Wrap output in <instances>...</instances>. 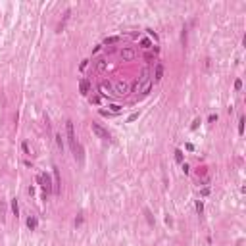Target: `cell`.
<instances>
[{"mask_svg":"<svg viewBox=\"0 0 246 246\" xmlns=\"http://www.w3.org/2000/svg\"><path fill=\"white\" fill-rule=\"evenodd\" d=\"M66 129H67V141H69V146H71L73 154L77 156V138H75V133H73V123H71V121L66 123Z\"/></svg>","mask_w":246,"mask_h":246,"instance_id":"cell-1","label":"cell"},{"mask_svg":"<svg viewBox=\"0 0 246 246\" xmlns=\"http://www.w3.org/2000/svg\"><path fill=\"white\" fill-rule=\"evenodd\" d=\"M112 90H114V94H117V96H125L127 92H129V87H127L125 83L117 81V83H114V85H112Z\"/></svg>","mask_w":246,"mask_h":246,"instance_id":"cell-2","label":"cell"},{"mask_svg":"<svg viewBox=\"0 0 246 246\" xmlns=\"http://www.w3.org/2000/svg\"><path fill=\"white\" fill-rule=\"evenodd\" d=\"M92 131H94L100 138H110V135H108V131H104L100 125H98V123H92Z\"/></svg>","mask_w":246,"mask_h":246,"instance_id":"cell-3","label":"cell"},{"mask_svg":"<svg viewBox=\"0 0 246 246\" xmlns=\"http://www.w3.org/2000/svg\"><path fill=\"white\" fill-rule=\"evenodd\" d=\"M100 90H102V94H106V96H112V94H114L112 85H106V83H102V85H100Z\"/></svg>","mask_w":246,"mask_h":246,"instance_id":"cell-4","label":"cell"},{"mask_svg":"<svg viewBox=\"0 0 246 246\" xmlns=\"http://www.w3.org/2000/svg\"><path fill=\"white\" fill-rule=\"evenodd\" d=\"M79 88H81V94H88V81L87 79H81V83H79Z\"/></svg>","mask_w":246,"mask_h":246,"instance_id":"cell-5","label":"cell"},{"mask_svg":"<svg viewBox=\"0 0 246 246\" xmlns=\"http://www.w3.org/2000/svg\"><path fill=\"white\" fill-rule=\"evenodd\" d=\"M121 56L125 58V60H133V58H135V52H133L131 48H125V50L121 52Z\"/></svg>","mask_w":246,"mask_h":246,"instance_id":"cell-6","label":"cell"},{"mask_svg":"<svg viewBox=\"0 0 246 246\" xmlns=\"http://www.w3.org/2000/svg\"><path fill=\"white\" fill-rule=\"evenodd\" d=\"M162 75H163V66H162V64H158V66H156V77H154V79L160 81V79H162Z\"/></svg>","mask_w":246,"mask_h":246,"instance_id":"cell-7","label":"cell"},{"mask_svg":"<svg viewBox=\"0 0 246 246\" xmlns=\"http://www.w3.org/2000/svg\"><path fill=\"white\" fill-rule=\"evenodd\" d=\"M106 67H108V64H106L104 60H98V62H96V71L102 73V71H106Z\"/></svg>","mask_w":246,"mask_h":246,"instance_id":"cell-8","label":"cell"},{"mask_svg":"<svg viewBox=\"0 0 246 246\" xmlns=\"http://www.w3.org/2000/svg\"><path fill=\"white\" fill-rule=\"evenodd\" d=\"M150 88H152V83H150V81H146V83L141 87V92H142V94H148V92H150Z\"/></svg>","mask_w":246,"mask_h":246,"instance_id":"cell-9","label":"cell"},{"mask_svg":"<svg viewBox=\"0 0 246 246\" xmlns=\"http://www.w3.org/2000/svg\"><path fill=\"white\" fill-rule=\"evenodd\" d=\"M12 211H13V215H15V217H18V215H19V208H18V200H12Z\"/></svg>","mask_w":246,"mask_h":246,"instance_id":"cell-10","label":"cell"},{"mask_svg":"<svg viewBox=\"0 0 246 246\" xmlns=\"http://www.w3.org/2000/svg\"><path fill=\"white\" fill-rule=\"evenodd\" d=\"M27 227H29V229H37V219H35V217H29V219H27Z\"/></svg>","mask_w":246,"mask_h":246,"instance_id":"cell-11","label":"cell"},{"mask_svg":"<svg viewBox=\"0 0 246 246\" xmlns=\"http://www.w3.org/2000/svg\"><path fill=\"white\" fill-rule=\"evenodd\" d=\"M196 211H198V213H202V211H204V204H202V200H196Z\"/></svg>","mask_w":246,"mask_h":246,"instance_id":"cell-12","label":"cell"},{"mask_svg":"<svg viewBox=\"0 0 246 246\" xmlns=\"http://www.w3.org/2000/svg\"><path fill=\"white\" fill-rule=\"evenodd\" d=\"M238 133L240 135L244 133V117H240V121H238Z\"/></svg>","mask_w":246,"mask_h":246,"instance_id":"cell-13","label":"cell"},{"mask_svg":"<svg viewBox=\"0 0 246 246\" xmlns=\"http://www.w3.org/2000/svg\"><path fill=\"white\" fill-rule=\"evenodd\" d=\"M175 160H177V162H183V152H181V150L175 152Z\"/></svg>","mask_w":246,"mask_h":246,"instance_id":"cell-14","label":"cell"},{"mask_svg":"<svg viewBox=\"0 0 246 246\" xmlns=\"http://www.w3.org/2000/svg\"><path fill=\"white\" fill-rule=\"evenodd\" d=\"M240 87H242V81H240V79H237V81H235V88H237V90H238V88H240Z\"/></svg>","mask_w":246,"mask_h":246,"instance_id":"cell-15","label":"cell"},{"mask_svg":"<svg viewBox=\"0 0 246 246\" xmlns=\"http://www.w3.org/2000/svg\"><path fill=\"white\" fill-rule=\"evenodd\" d=\"M117 40V37H112V39H106V44H112V42H115Z\"/></svg>","mask_w":246,"mask_h":246,"instance_id":"cell-16","label":"cell"},{"mask_svg":"<svg viewBox=\"0 0 246 246\" xmlns=\"http://www.w3.org/2000/svg\"><path fill=\"white\" fill-rule=\"evenodd\" d=\"M135 119H138V114H133V115H129V119H127V121H135Z\"/></svg>","mask_w":246,"mask_h":246,"instance_id":"cell-17","label":"cell"},{"mask_svg":"<svg viewBox=\"0 0 246 246\" xmlns=\"http://www.w3.org/2000/svg\"><path fill=\"white\" fill-rule=\"evenodd\" d=\"M21 148H23V152H25V154H29V146H27V144H25V142H23V144H21Z\"/></svg>","mask_w":246,"mask_h":246,"instance_id":"cell-18","label":"cell"},{"mask_svg":"<svg viewBox=\"0 0 246 246\" xmlns=\"http://www.w3.org/2000/svg\"><path fill=\"white\" fill-rule=\"evenodd\" d=\"M56 138H58V144H60L62 148H64V142H62V136H60V135H56Z\"/></svg>","mask_w":246,"mask_h":246,"instance_id":"cell-19","label":"cell"},{"mask_svg":"<svg viewBox=\"0 0 246 246\" xmlns=\"http://www.w3.org/2000/svg\"><path fill=\"white\" fill-rule=\"evenodd\" d=\"M142 46L144 48H150V40H142Z\"/></svg>","mask_w":246,"mask_h":246,"instance_id":"cell-20","label":"cell"}]
</instances>
